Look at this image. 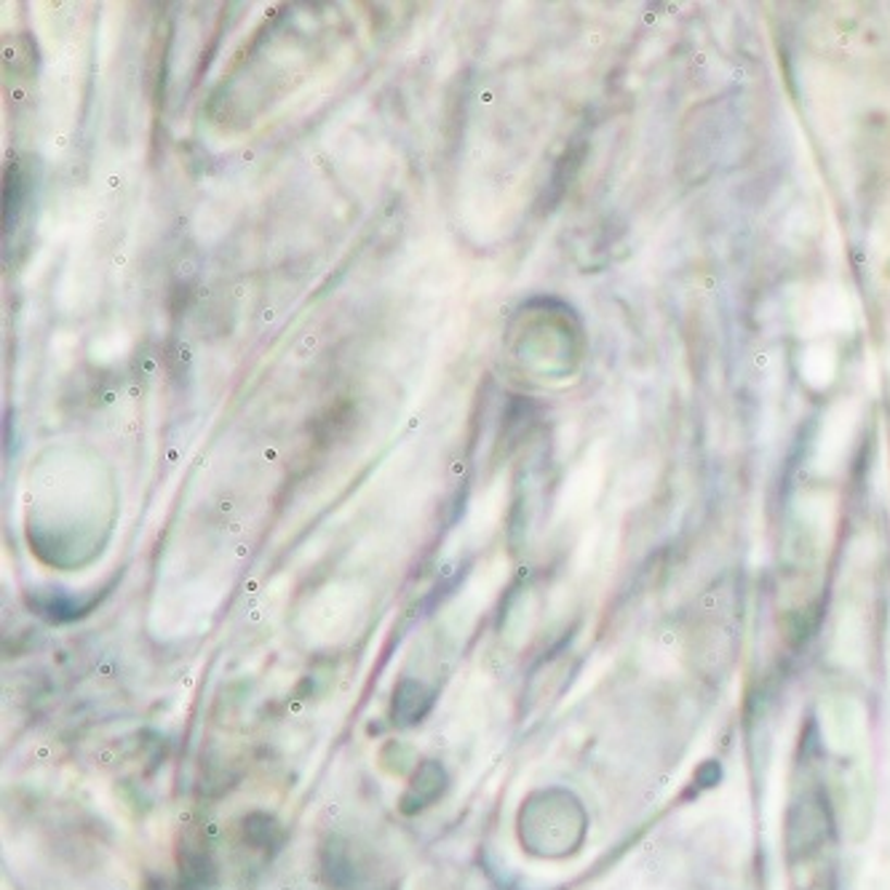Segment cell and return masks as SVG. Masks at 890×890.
<instances>
[{
	"label": "cell",
	"instance_id": "obj_1",
	"mask_svg": "<svg viewBox=\"0 0 890 890\" xmlns=\"http://www.w3.org/2000/svg\"><path fill=\"white\" fill-rule=\"evenodd\" d=\"M214 877L212 851L201 840L185 842L180 851V890H209L214 886Z\"/></svg>",
	"mask_w": 890,
	"mask_h": 890
},
{
	"label": "cell",
	"instance_id": "obj_2",
	"mask_svg": "<svg viewBox=\"0 0 890 890\" xmlns=\"http://www.w3.org/2000/svg\"><path fill=\"white\" fill-rule=\"evenodd\" d=\"M321 877L332 890H350L356 886V864L348 845L337 837H330L321 848Z\"/></svg>",
	"mask_w": 890,
	"mask_h": 890
},
{
	"label": "cell",
	"instance_id": "obj_3",
	"mask_svg": "<svg viewBox=\"0 0 890 890\" xmlns=\"http://www.w3.org/2000/svg\"><path fill=\"white\" fill-rule=\"evenodd\" d=\"M444 787H447V776H444L442 765L425 763L423 768L418 770V776H415V781L409 783L407 794L401 798V811L404 813L425 811L433 800L442 798Z\"/></svg>",
	"mask_w": 890,
	"mask_h": 890
},
{
	"label": "cell",
	"instance_id": "obj_4",
	"mask_svg": "<svg viewBox=\"0 0 890 890\" xmlns=\"http://www.w3.org/2000/svg\"><path fill=\"white\" fill-rule=\"evenodd\" d=\"M281 827L273 821L271 816H262V813H255V816L244 818V842L251 848V851L260 853H271L281 845Z\"/></svg>",
	"mask_w": 890,
	"mask_h": 890
}]
</instances>
